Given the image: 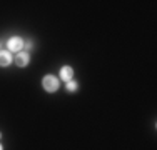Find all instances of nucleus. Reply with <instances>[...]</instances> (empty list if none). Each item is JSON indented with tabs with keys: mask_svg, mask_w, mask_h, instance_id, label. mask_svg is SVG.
<instances>
[{
	"mask_svg": "<svg viewBox=\"0 0 157 150\" xmlns=\"http://www.w3.org/2000/svg\"><path fill=\"white\" fill-rule=\"evenodd\" d=\"M42 87H44L45 92L54 93V92L59 90V87H60V82H59V78L55 77V75L48 73V75H45V77L42 78Z\"/></svg>",
	"mask_w": 157,
	"mask_h": 150,
	"instance_id": "obj_1",
	"label": "nucleus"
},
{
	"mask_svg": "<svg viewBox=\"0 0 157 150\" xmlns=\"http://www.w3.org/2000/svg\"><path fill=\"white\" fill-rule=\"evenodd\" d=\"M22 48H24V39H22V37L13 35L7 40V50H9L10 54H12V52L18 54V52H22Z\"/></svg>",
	"mask_w": 157,
	"mask_h": 150,
	"instance_id": "obj_2",
	"label": "nucleus"
},
{
	"mask_svg": "<svg viewBox=\"0 0 157 150\" xmlns=\"http://www.w3.org/2000/svg\"><path fill=\"white\" fill-rule=\"evenodd\" d=\"M13 62H15L17 67L24 69V67H27L30 63V54L29 52H18L15 57H13Z\"/></svg>",
	"mask_w": 157,
	"mask_h": 150,
	"instance_id": "obj_3",
	"label": "nucleus"
},
{
	"mask_svg": "<svg viewBox=\"0 0 157 150\" xmlns=\"http://www.w3.org/2000/svg\"><path fill=\"white\" fill-rule=\"evenodd\" d=\"M60 78L63 82H70V80H74V69L70 65H63L62 69H60Z\"/></svg>",
	"mask_w": 157,
	"mask_h": 150,
	"instance_id": "obj_4",
	"label": "nucleus"
},
{
	"mask_svg": "<svg viewBox=\"0 0 157 150\" xmlns=\"http://www.w3.org/2000/svg\"><path fill=\"white\" fill-rule=\"evenodd\" d=\"M12 54L9 50H0V67H9L12 63Z\"/></svg>",
	"mask_w": 157,
	"mask_h": 150,
	"instance_id": "obj_5",
	"label": "nucleus"
},
{
	"mask_svg": "<svg viewBox=\"0 0 157 150\" xmlns=\"http://www.w3.org/2000/svg\"><path fill=\"white\" fill-rule=\"evenodd\" d=\"M65 87H67V92H77L78 84L75 80H70V82H67V84H65Z\"/></svg>",
	"mask_w": 157,
	"mask_h": 150,
	"instance_id": "obj_6",
	"label": "nucleus"
},
{
	"mask_svg": "<svg viewBox=\"0 0 157 150\" xmlns=\"http://www.w3.org/2000/svg\"><path fill=\"white\" fill-rule=\"evenodd\" d=\"M24 47L27 48V52H29V50H32V48H33V40H32V39L24 40Z\"/></svg>",
	"mask_w": 157,
	"mask_h": 150,
	"instance_id": "obj_7",
	"label": "nucleus"
},
{
	"mask_svg": "<svg viewBox=\"0 0 157 150\" xmlns=\"http://www.w3.org/2000/svg\"><path fill=\"white\" fill-rule=\"evenodd\" d=\"M0 150H3V147H2V144H0Z\"/></svg>",
	"mask_w": 157,
	"mask_h": 150,
	"instance_id": "obj_8",
	"label": "nucleus"
},
{
	"mask_svg": "<svg viewBox=\"0 0 157 150\" xmlns=\"http://www.w3.org/2000/svg\"><path fill=\"white\" fill-rule=\"evenodd\" d=\"M0 138H2V132H0Z\"/></svg>",
	"mask_w": 157,
	"mask_h": 150,
	"instance_id": "obj_9",
	"label": "nucleus"
},
{
	"mask_svg": "<svg viewBox=\"0 0 157 150\" xmlns=\"http://www.w3.org/2000/svg\"><path fill=\"white\" fill-rule=\"evenodd\" d=\"M0 45H2V43H0Z\"/></svg>",
	"mask_w": 157,
	"mask_h": 150,
	"instance_id": "obj_10",
	"label": "nucleus"
}]
</instances>
